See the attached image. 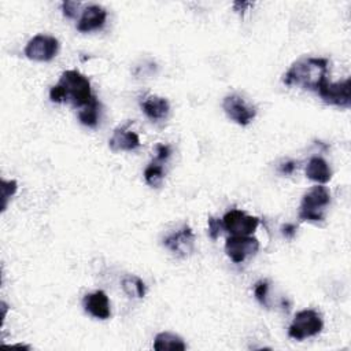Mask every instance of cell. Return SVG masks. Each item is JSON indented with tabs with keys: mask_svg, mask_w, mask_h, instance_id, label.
<instances>
[{
	"mask_svg": "<svg viewBox=\"0 0 351 351\" xmlns=\"http://www.w3.org/2000/svg\"><path fill=\"white\" fill-rule=\"evenodd\" d=\"M96 96L90 90L88 77L77 70H66L60 80L49 90V99L53 103H70L75 108H82Z\"/></svg>",
	"mask_w": 351,
	"mask_h": 351,
	"instance_id": "cell-1",
	"label": "cell"
},
{
	"mask_svg": "<svg viewBox=\"0 0 351 351\" xmlns=\"http://www.w3.org/2000/svg\"><path fill=\"white\" fill-rule=\"evenodd\" d=\"M328 59L325 58H302L282 75V82L287 86H300L308 90H318L322 82L328 78Z\"/></svg>",
	"mask_w": 351,
	"mask_h": 351,
	"instance_id": "cell-2",
	"label": "cell"
},
{
	"mask_svg": "<svg viewBox=\"0 0 351 351\" xmlns=\"http://www.w3.org/2000/svg\"><path fill=\"white\" fill-rule=\"evenodd\" d=\"M330 203V192L326 186L318 184L303 195L299 207V219L308 222H321L325 218V210Z\"/></svg>",
	"mask_w": 351,
	"mask_h": 351,
	"instance_id": "cell-3",
	"label": "cell"
},
{
	"mask_svg": "<svg viewBox=\"0 0 351 351\" xmlns=\"http://www.w3.org/2000/svg\"><path fill=\"white\" fill-rule=\"evenodd\" d=\"M324 328L322 317L313 308H304L296 313L288 328V336L295 340H303L321 333Z\"/></svg>",
	"mask_w": 351,
	"mask_h": 351,
	"instance_id": "cell-4",
	"label": "cell"
},
{
	"mask_svg": "<svg viewBox=\"0 0 351 351\" xmlns=\"http://www.w3.org/2000/svg\"><path fill=\"white\" fill-rule=\"evenodd\" d=\"M58 51H59L58 38L48 34H36L27 41L23 49V53L30 60L49 62L56 56Z\"/></svg>",
	"mask_w": 351,
	"mask_h": 351,
	"instance_id": "cell-5",
	"label": "cell"
},
{
	"mask_svg": "<svg viewBox=\"0 0 351 351\" xmlns=\"http://www.w3.org/2000/svg\"><path fill=\"white\" fill-rule=\"evenodd\" d=\"M222 108L228 118L240 126H247L256 115V107L237 93L225 96L222 100Z\"/></svg>",
	"mask_w": 351,
	"mask_h": 351,
	"instance_id": "cell-6",
	"label": "cell"
},
{
	"mask_svg": "<svg viewBox=\"0 0 351 351\" xmlns=\"http://www.w3.org/2000/svg\"><path fill=\"white\" fill-rule=\"evenodd\" d=\"M261 219L254 215H248L245 211L233 208L222 217V225L232 236H251L259 226Z\"/></svg>",
	"mask_w": 351,
	"mask_h": 351,
	"instance_id": "cell-7",
	"label": "cell"
},
{
	"mask_svg": "<svg viewBox=\"0 0 351 351\" xmlns=\"http://www.w3.org/2000/svg\"><path fill=\"white\" fill-rule=\"evenodd\" d=\"M350 89H351L350 78H346L339 82H329L326 80L325 82L321 84L317 92L326 104L348 108L351 104Z\"/></svg>",
	"mask_w": 351,
	"mask_h": 351,
	"instance_id": "cell-8",
	"label": "cell"
},
{
	"mask_svg": "<svg viewBox=\"0 0 351 351\" xmlns=\"http://www.w3.org/2000/svg\"><path fill=\"white\" fill-rule=\"evenodd\" d=\"M259 250V241L251 236H230L225 241V252L234 262L241 263Z\"/></svg>",
	"mask_w": 351,
	"mask_h": 351,
	"instance_id": "cell-9",
	"label": "cell"
},
{
	"mask_svg": "<svg viewBox=\"0 0 351 351\" xmlns=\"http://www.w3.org/2000/svg\"><path fill=\"white\" fill-rule=\"evenodd\" d=\"M163 245L177 256H188L195 250V234L188 225L163 239Z\"/></svg>",
	"mask_w": 351,
	"mask_h": 351,
	"instance_id": "cell-10",
	"label": "cell"
},
{
	"mask_svg": "<svg viewBox=\"0 0 351 351\" xmlns=\"http://www.w3.org/2000/svg\"><path fill=\"white\" fill-rule=\"evenodd\" d=\"M84 310L97 319H107L111 315L110 300L104 291H95L86 293L82 300Z\"/></svg>",
	"mask_w": 351,
	"mask_h": 351,
	"instance_id": "cell-11",
	"label": "cell"
},
{
	"mask_svg": "<svg viewBox=\"0 0 351 351\" xmlns=\"http://www.w3.org/2000/svg\"><path fill=\"white\" fill-rule=\"evenodd\" d=\"M107 19V11L99 4H90L88 5L77 23V30L81 33H88L92 30L101 29Z\"/></svg>",
	"mask_w": 351,
	"mask_h": 351,
	"instance_id": "cell-12",
	"label": "cell"
},
{
	"mask_svg": "<svg viewBox=\"0 0 351 351\" xmlns=\"http://www.w3.org/2000/svg\"><path fill=\"white\" fill-rule=\"evenodd\" d=\"M129 123L118 126L114 132L112 136L108 140V147L111 151L118 152V151H133L140 147V137L137 133L132 132L129 128Z\"/></svg>",
	"mask_w": 351,
	"mask_h": 351,
	"instance_id": "cell-13",
	"label": "cell"
},
{
	"mask_svg": "<svg viewBox=\"0 0 351 351\" xmlns=\"http://www.w3.org/2000/svg\"><path fill=\"white\" fill-rule=\"evenodd\" d=\"M140 106H141L143 112L154 122H159V121L166 119L169 112H170L169 100L162 97V96H156V95L147 96L141 101Z\"/></svg>",
	"mask_w": 351,
	"mask_h": 351,
	"instance_id": "cell-14",
	"label": "cell"
},
{
	"mask_svg": "<svg viewBox=\"0 0 351 351\" xmlns=\"http://www.w3.org/2000/svg\"><path fill=\"white\" fill-rule=\"evenodd\" d=\"M306 176L308 180L324 185L330 181L332 170L324 158L313 156L306 166Z\"/></svg>",
	"mask_w": 351,
	"mask_h": 351,
	"instance_id": "cell-15",
	"label": "cell"
},
{
	"mask_svg": "<svg viewBox=\"0 0 351 351\" xmlns=\"http://www.w3.org/2000/svg\"><path fill=\"white\" fill-rule=\"evenodd\" d=\"M154 348L156 351H166V350H178V351H184L186 350V344L184 343V340L171 332H160L155 336L154 340Z\"/></svg>",
	"mask_w": 351,
	"mask_h": 351,
	"instance_id": "cell-16",
	"label": "cell"
},
{
	"mask_svg": "<svg viewBox=\"0 0 351 351\" xmlns=\"http://www.w3.org/2000/svg\"><path fill=\"white\" fill-rule=\"evenodd\" d=\"M121 287L123 289V292L129 296V298H134V299H141L145 296L147 288L144 281L134 276V274H128L121 280Z\"/></svg>",
	"mask_w": 351,
	"mask_h": 351,
	"instance_id": "cell-17",
	"label": "cell"
},
{
	"mask_svg": "<svg viewBox=\"0 0 351 351\" xmlns=\"http://www.w3.org/2000/svg\"><path fill=\"white\" fill-rule=\"evenodd\" d=\"M162 163V160L155 158L144 170V180L152 188H159L165 180V169Z\"/></svg>",
	"mask_w": 351,
	"mask_h": 351,
	"instance_id": "cell-18",
	"label": "cell"
},
{
	"mask_svg": "<svg viewBox=\"0 0 351 351\" xmlns=\"http://www.w3.org/2000/svg\"><path fill=\"white\" fill-rule=\"evenodd\" d=\"M99 108H100V104H99L97 99L95 97L90 103H88L86 106L80 108V111H78L80 122L88 128H95L99 122Z\"/></svg>",
	"mask_w": 351,
	"mask_h": 351,
	"instance_id": "cell-19",
	"label": "cell"
},
{
	"mask_svg": "<svg viewBox=\"0 0 351 351\" xmlns=\"http://www.w3.org/2000/svg\"><path fill=\"white\" fill-rule=\"evenodd\" d=\"M1 213L5 211L8 200L16 193L18 182L15 180H4L1 178Z\"/></svg>",
	"mask_w": 351,
	"mask_h": 351,
	"instance_id": "cell-20",
	"label": "cell"
},
{
	"mask_svg": "<svg viewBox=\"0 0 351 351\" xmlns=\"http://www.w3.org/2000/svg\"><path fill=\"white\" fill-rule=\"evenodd\" d=\"M267 292H269V282L266 280H261L255 284L254 287V295L256 298V300L263 306V307H269V302H267Z\"/></svg>",
	"mask_w": 351,
	"mask_h": 351,
	"instance_id": "cell-21",
	"label": "cell"
},
{
	"mask_svg": "<svg viewBox=\"0 0 351 351\" xmlns=\"http://www.w3.org/2000/svg\"><path fill=\"white\" fill-rule=\"evenodd\" d=\"M223 230V225H222V219L215 218V217H210L208 218V236L213 240H217L221 233Z\"/></svg>",
	"mask_w": 351,
	"mask_h": 351,
	"instance_id": "cell-22",
	"label": "cell"
},
{
	"mask_svg": "<svg viewBox=\"0 0 351 351\" xmlns=\"http://www.w3.org/2000/svg\"><path fill=\"white\" fill-rule=\"evenodd\" d=\"M80 7H81V3H77V1H64V3L62 4L63 15H64L66 18L74 19V18L78 15Z\"/></svg>",
	"mask_w": 351,
	"mask_h": 351,
	"instance_id": "cell-23",
	"label": "cell"
},
{
	"mask_svg": "<svg viewBox=\"0 0 351 351\" xmlns=\"http://www.w3.org/2000/svg\"><path fill=\"white\" fill-rule=\"evenodd\" d=\"M171 154V148L169 145H165V144H158L156 147V159L165 162Z\"/></svg>",
	"mask_w": 351,
	"mask_h": 351,
	"instance_id": "cell-24",
	"label": "cell"
},
{
	"mask_svg": "<svg viewBox=\"0 0 351 351\" xmlns=\"http://www.w3.org/2000/svg\"><path fill=\"white\" fill-rule=\"evenodd\" d=\"M296 167H298V163L295 160H288L280 165V171L282 174H292Z\"/></svg>",
	"mask_w": 351,
	"mask_h": 351,
	"instance_id": "cell-25",
	"label": "cell"
},
{
	"mask_svg": "<svg viewBox=\"0 0 351 351\" xmlns=\"http://www.w3.org/2000/svg\"><path fill=\"white\" fill-rule=\"evenodd\" d=\"M281 233L287 239H292L296 234V226L293 223H285L281 226Z\"/></svg>",
	"mask_w": 351,
	"mask_h": 351,
	"instance_id": "cell-26",
	"label": "cell"
}]
</instances>
